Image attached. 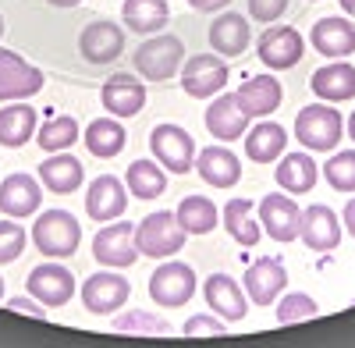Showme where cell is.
Masks as SVG:
<instances>
[{
	"label": "cell",
	"mask_w": 355,
	"mask_h": 348,
	"mask_svg": "<svg viewBox=\"0 0 355 348\" xmlns=\"http://www.w3.org/2000/svg\"><path fill=\"white\" fill-rule=\"evenodd\" d=\"M309 89L323 100V103H341L355 96V68L348 61H331L313 71Z\"/></svg>",
	"instance_id": "27"
},
{
	"label": "cell",
	"mask_w": 355,
	"mask_h": 348,
	"mask_svg": "<svg viewBox=\"0 0 355 348\" xmlns=\"http://www.w3.org/2000/svg\"><path fill=\"white\" fill-rule=\"evenodd\" d=\"M150 150H153V160L171 171V174H189L192 164H196V139L182 128V125H157L150 132Z\"/></svg>",
	"instance_id": "5"
},
{
	"label": "cell",
	"mask_w": 355,
	"mask_h": 348,
	"mask_svg": "<svg viewBox=\"0 0 355 348\" xmlns=\"http://www.w3.org/2000/svg\"><path fill=\"white\" fill-rule=\"evenodd\" d=\"M8 309L11 313H21V316H36V320H46V309L36 295H11L8 299Z\"/></svg>",
	"instance_id": "43"
},
{
	"label": "cell",
	"mask_w": 355,
	"mask_h": 348,
	"mask_svg": "<svg viewBox=\"0 0 355 348\" xmlns=\"http://www.w3.org/2000/svg\"><path fill=\"white\" fill-rule=\"evenodd\" d=\"M284 284H288V270H284L281 259H274V256L256 259V263L245 270V277H242L245 295L256 306H274L281 299V292H284Z\"/></svg>",
	"instance_id": "20"
},
{
	"label": "cell",
	"mask_w": 355,
	"mask_h": 348,
	"mask_svg": "<svg viewBox=\"0 0 355 348\" xmlns=\"http://www.w3.org/2000/svg\"><path fill=\"white\" fill-rule=\"evenodd\" d=\"M299 238L313 249V252H334L341 245V220L331 207L313 202L302 210V224H299Z\"/></svg>",
	"instance_id": "21"
},
{
	"label": "cell",
	"mask_w": 355,
	"mask_h": 348,
	"mask_svg": "<svg viewBox=\"0 0 355 348\" xmlns=\"http://www.w3.org/2000/svg\"><path fill=\"white\" fill-rule=\"evenodd\" d=\"M192 171H196L210 189H231V185L242 182V160L234 157L224 142H214V146L199 150Z\"/></svg>",
	"instance_id": "19"
},
{
	"label": "cell",
	"mask_w": 355,
	"mask_h": 348,
	"mask_svg": "<svg viewBox=\"0 0 355 348\" xmlns=\"http://www.w3.org/2000/svg\"><path fill=\"white\" fill-rule=\"evenodd\" d=\"M36 135V107L28 103H8L0 110V146L18 150Z\"/></svg>",
	"instance_id": "32"
},
{
	"label": "cell",
	"mask_w": 355,
	"mask_h": 348,
	"mask_svg": "<svg viewBox=\"0 0 355 348\" xmlns=\"http://www.w3.org/2000/svg\"><path fill=\"white\" fill-rule=\"evenodd\" d=\"M128 295H132V284L121 274L103 270V274H89L82 281V306L89 313H96V316H107L114 309H121L128 302Z\"/></svg>",
	"instance_id": "14"
},
{
	"label": "cell",
	"mask_w": 355,
	"mask_h": 348,
	"mask_svg": "<svg viewBox=\"0 0 355 348\" xmlns=\"http://www.w3.org/2000/svg\"><path fill=\"white\" fill-rule=\"evenodd\" d=\"M288 11V0H249V18L259 25H274Z\"/></svg>",
	"instance_id": "42"
},
{
	"label": "cell",
	"mask_w": 355,
	"mask_h": 348,
	"mask_svg": "<svg viewBox=\"0 0 355 348\" xmlns=\"http://www.w3.org/2000/svg\"><path fill=\"white\" fill-rule=\"evenodd\" d=\"M121 50H125V33H121V25H114L110 18L89 21V25L82 28V36H78L82 61L93 64V68L114 64L117 57H121Z\"/></svg>",
	"instance_id": "9"
},
{
	"label": "cell",
	"mask_w": 355,
	"mask_h": 348,
	"mask_svg": "<svg viewBox=\"0 0 355 348\" xmlns=\"http://www.w3.org/2000/svg\"><path fill=\"white\" fill-rule=\"evenodd\" d=\"M114 331H117V334H153V338H171V324L160 320V316L150 313V309L121 313V316L114 320Z\"/></svg>",
	"instance_id": "37"
},
{
	"label": "cell",
	"mask_w": 355,
	"mask_h": 348,
	"mask_svg": "<svg viewBox=\"0 0 355 348\" xmlns=\"http://www.w3.org/2000/svg\"><path fill=\"white\" fill-rule=\"evenodd\" d=\"M93 256L100 259L103 267H110V270L132 267L135 259H139V249H135V224H125V217H121V224L107 220V227L93 238Z\"/></svg>",
	"instance_id": "11"
},
{
	"label": "cell",
	"mask_w": 355,
	"mask_h": 348,
	"mask_svg": "<svg viewBox=\"0 0 355 348\" xmlns=\"http://www.w3.org/2000/svg\"><path fill=\"white\" fill-rule=\"evenodd\" d=\"M0 302H4V277H0Z\"/></svg>",
	"instance_id": "49"
},
{
	"label": "cell",
	"mask_w": 355,
	"mask_h": 348,
	"mask_svg": "<svg viewBox=\"0 0 355 348\" xmlns=\"http://www.w3.org/2000/svg\"><path fill=\"white\" fill-rule=\"evenodd\" d=\"M0 36H4V18H0Z\"/></svg>",
	"instance_id": "50"
},
{
	"label": "cell",
	"mask_w": 355,
	"mask_h": 348,
	"mask_svg": "<svg viewBox=\"0 0 355 348\" xmlns=\"http://www.w3.org/2000/svg\"><path fill=\"white\" fill-rule=\"evenodd\" d=\"M249 40H252V25L245 15L239 11H224L214 18L210 25V50L220 53V57H239L249 50Z\"/></svg>",
	"instance_id": "25"
},
{
	"label": "cell",
	"mask_w": 355,
	"mask_h": 348,
	"mask_svg": "<svg viewBox=\"0 0 355 348\" xmlns=\"http://www.w3.org/2000/svg\"><path fill=\"white\" fill-rule=\"evenodd\" d=\"M36 142L46 153H61V150L71 146V142H78V121L71 118V114H53V118H46L36 128Z\"/></svg>",
	"instance_id": "36"
},
{
	"label": "cell",
	"mask_w": 355,
	"mask_h": 348,
	"mask_svg": "<svg viewBox=\"0 0 355 348\" xmlns=\"http://www.w3.org/2000/svg\"><path fill=\"white\" fill-rule=\"evenodd\" d=\"M341 220H345V227H348V235L355 238V199H348V207H345Z\"/></svg>",
	"instance_id": "45"
},
{
	"label": "cell",
	"mask_w": 355,
	"mask_h": 348,
	"mask_svg": "<svg viewBox=\"0 0 355 348\" xmlns=\"http://www.w3.org/2000/svg\"><path fill=\"white\" fill-rule=\"evenodd\" d=\"M274 178H277V185H281L284 192L306 195V192H313V185H316V178H320V167H316V160H313L309 153H288V157H281Z\"/></svg>",
	"instance_id": "30"
},
{
	"label": "cell",
	"mask_w": 355,
	"mask_h": 348,
	"mask_svg": "<svg viewBox=\"0 0 355 348\" xmlns=\"http://www.w3.org/2000/svg\"><path fill=\"white\" fill-rule=\"evenodd\" d=\"M40 202H43V182H36L33 174H8L4 182H0V214L4 217H33L40 210Z\"/></svg>",
	"instance_id": "18"
},
{
	"label": "cell",
	"mask_w": 355,
	"mask_h": 348,
	"mask_svg": "<svg viewBox=\"0 0 355 348\" xmlns=\"http://www.w3.org/2000/svg\"><path fill=\"white\" fill-rule=\"evenodd\" d=\"M25 288H28V295H36L46 309H61L75 295V274L50 259V263H40V267L28 270Z\"/></svg>",
	"instance_id": "10"
},
{
	"label": "cell",
	"mask_w": 355,
	"mask_h": 348,
	"mask_svg": "<svg viewBox=\"0 0 355 348\" xmlns=\"http://www.w3.org/2000/svg\"><path fill=\"white\" fill-rule=\"evenodd\" d=\"M121 21L139 36H157L171 21V8H167V0H125Z\"/></svg>",
	"instance_id": "31"
},
{
	"label": "cell",
	"mask_w": 355,
	"mask_h": 348,
	"mask_svg": "<svg viewBox=\"0 0 355 348\" xmlns=\"http://www.w3.org/2000/svg\"><path fill=\"white\" fill-rule=\"evenodd\" d=\"M40 182H43V189L53 192V195H71V192H78L82 182H85V167H82V160H75L68 150L50 153V157L40 164Z\"/></svg>",
	"instance_id": "26"
},
{
	"label": "cell",
	"mask_w": 355,
	"mask_h": 348,
	"mask_svg": "<svg viewBox=\"0 0 355 348\" xmlns=\"http://www.w3.org/2000/svg\"><path fill=\"white\" fill-rule=\"evenodd\" d=\"M227 331V320H220V316H206V313H196L185 320L182 334L185 338H220Z\"/></svg>",
	"instance_id": "41"
},
{
	"label": "cell",
	"mask_w": 355,
	"mask_h": 348,
	"mask_svg": "<svg viewBox=\"0 0 355 348\" xmlns=\"http://www.w3.org/2000/svg\"><path fill=\"white\" fill-rule=\"evenodd\" d=\"M309 43L331 61H345L348 53H355V25L348 18H320L309 28Z\"/></svg>",
	"instance_id": "23"
},
{
	"label": "cell",
	"mask_w": 355,
	"mask_h": 348,
	"mask_svg": "<svg viewBox=\"0 0 355 348\" xmlns=\"http://www.w3.org/2000/svg\"><path fill=\"white\" fill-rule=\"evenodd\" d=\"M338 4H341V11H345L348 18H355V0H338Z\"/></svg>",
	"instance_id": "46"
},
{
	"label": "cell",
	"mask_w": 355,
	"mask_h": 348,
	"mask_svg": "<svg viewBox=\"0 0 355 348\" xmlns=\"http://www.w3.org/2000/svg\"><path fill=\"white\" fill-rule=\"evenodd\" d=\"M33 242L50 259H68L82 245V224L68 210H43L33 224Z\"/></svg>",
	"instance_id": "4"
},
{
	"label": "cell",
	"mask_w": 355,
	"mask_h": 348,
	"mask_svg": "<svg viewBox=\"0 0 355 348\" xmlns=\"http://www.w3.org/2000/svg\"><path fill=\"white\" fill-rule=\"evenodd\" d=\"M21 252H25V227L0 220V263H15Z\"/></svg>",
	"instance_id": "40"
},
{
	"label": "cell",
	"mask_w": 355,
	"mask_h": 348,
	"mask_svg": "<svg viewBox=\"0 0 355 348\" xmlns=\"http://www.w3.org/2000/svg\"><path fill=\"white\" fill-rule=\"evenodd\" d=\"M323 178H327L331 189L338 192H355V150H345V153H334L323 167Z\"/></svg>",
	"instance_id": "38"
},
{
	"label": "cell",
	"mask_w": 355,
	"mask_h": 348,
	"mask_svg": "<svg viewBox=\"0 0 355 348\" xmlns=\"http://www.w3.org/2000/svg\"><path fill=\"white\" fill-rule=\"evenodd\" d=\"M320 313L316 299L306 295V292H291L277 302V324H299V320H313Z\"/></svg>",
	"instance_id": "39"
},
{
	"label": "cell",
	"mask_w": 355,
	"mask_h": 348,
	"mask_svg": "<svg viewBox=\"0 0 355 348\" xmlns=\"http://www.w3.org/2000/svg\"><path fill=\"white\" fill-rule=\"evenodd\" d=\"M178 224H182L189 235H210L220 224V214H217L210 195H185L178 202Z\"/></svg>",
	"instance_id": "34"
},
{
	"label": "cell",
	"mask_w": 355,
	"mask_h": 348,
	"mask_svg": "<svg viewBox=\"0 0 355 348\" xmlns=\"http://www.w3.org/2000/svg\"><path fill=\"white\" fill-rule=\"evenodd\" d=\"M348 135H352V142H355V110H352V118H348Z\"/></svg>",
	"instance_id": "48"
},
{
	"label": "cell",
	"mask_w": 355,
	"mask_h": 348,
	"mask_svg": "<svg viewBox=\"0 0 355 348\" xmlns=\"http://www.w3.org/2000/svg\"><path fill=\"white\" fill-rule=\"evenodd\" d=\"M202 295H206V306H210L220 320L227 324H239L245 320V313H249V295H245V288L227 277V274H210L202 284Z\"/></svg>",
	"instance_id": "17"
},
{
	"label": "cell",
	"mask_w": 355,
	"mask_h": 348,
	"mask_svg": "<svg viewBox=\"0 0 355 348\" xmlns=\"http://www.w3.org/2000/svg\"><path fill=\"white\" fill-rule=\"evenodd\" d=\"M196 295V270L189 263H182V259H167V263H160L150 277V299L157 306H185L189 299Z\"/></svg>",
	"instance_id": "7"
},
{
	"label": "cell",
	"mask_w": 355,
	"mask_h": 348,
	"mask_svg": "<svg viewBox=\"0 0 355 348\" xmlns=\"http://www.w3.org/2000/svg\"><path fill=\"white\" fill-rule=\"evenodd\" d=\"M125 185H128V195L132 199H160L167 192V171L157 164V160H135L128 171H125Z\"/></svg>",
	"instance_id": "33"
},
{
	"label": "cell",
	"mask_w": 355,
	"mask_h": 348,
	"mask_svg": "<svg viewBox=\"0 0 355 348\" xmlns=\"http://www.w3.org/2000/svg\"><path fill=\"white\" fill-rule=\"evenodd\" d=\"M128 185H121V178H114V174H100L93 178L85 192V214L93 217L96 224H107V220H121L125 210H128Z\"/></svg>",
	"instance_id": "13"
},
{
	"label": "cell",
	"mask_w": 355,
	"mask_h": 348,
	"mask_svg": "<svg viewBox=\"0 0 355 348\" xmlns=\"http://www.w3.org/2000/svg\"><path fill=\"white\" fill-rule=\"evenodd\" d=\"M189 4H192L196 11H224L231 0H189Z\"/></svg>",
	"instance_id": "44"
},
{
	"label": "cell",
	"mask_w": 355,
	"mask_h": 348,
	"mask_svg": "<svg viewBox=\"0 0 355 348\" xmlns=\"http://www.w3.org/2000/svg\"><path fill=\"white\" fill-rule=\"evenodd\" d=\"M132 64L135 71L146 78V82H167L182 71L185 64V43L178 36H167V33H157L150 40H142L139 50L132 53Z\"/></svg>",
	"instance_id": "1"
},
{
	"label": "cell",
	"mask_w": 355,
	"mask_h": 348,
	"mask_svg": "<svg viewBox=\"0 0 355 348\" xmlns=\"http://www.w3.org/2000/svg\"><path fill=\"white\" fill-rule=\"evenodd\" d=\"M50 4H53V8H78L82 0H50Z\"/></svg>",
	"instance_id": "47"
},
{
	"label": "cell",
	"mask_w": 355,
	"mask_h": 348,
	"mask_svg": "<svg viewBox=\"0 0 355 348\" xmlns=\"http://www.w3.org/2000/svg\"><path fill=\"white\" fill-rule=\"evenodd\" d=\"M43 89V71L28 64L21 53L0 46V103L11 100H28Z\"/></svg>",
	"instance_id": "8"
},
{
	"label": "cell",
	"mask_w": 355,
	"mask_h": 348,
	"mask_svg": "<svg viewBox=\"0 0 355 348\" xmlns=\"http://www.w3.org/2000/svg\"><path fill=\"white\" fill-rule=\"evenodd\" d=\"M206 132L220 142H234L249 132V114L242 110L239 96L234 93H217V100L206 107Z\"/></svg>",
	"instance_id": "22"
},
{
	"label": "cell",
	"mask_w": 355,
	"mask_h": 348,
	"mask_svg": "<svg viewBox=\"0 0 355 348\" xmlns=\"http://www.w3.org/2000/svg\"><path fill=\"white\" fill-rule=\"evenodd\" d=\"M252 199H231L224 207V231L239 242V245H256L259 242V224L252 220Z\"/></svg>",
	"instance_id": "35"
},
{
	"label": "cell",
	"mask_w": 355,
	"mask_h": 348,
	"mask_svg": "<svg viewBox=\"0 0 355 348\" xmlns=\"http://www.w3.org/2000/svg\"><path fill=\"white\" fill-rule=\"evenodd\" d=\"M227 78H231V71L220 53H196V57H185V64H182V89L192 100L224 93Z\"/></svg>",
	"instance_id": "6"
},
{
	"label": "cell",
	"mask_w": 355,
	"mask_h": 348,
	"mask_svg": "<svg viewBox=\"0 0 355 348\" xmlns=\"http://www.w3.org/2000/svg\"><path fill=\"white\" fill-rule=\"evenodd\" d=\"M256 53H259V61L266 68H274V71H284V68H295L302 61V53H306V40L295 33L291 25H270L266 33L259 36L256 43Z\"/></svg>",
	"instance_id": "12"
},
{
	"label": "cell",
	"mask_w": 355,
	"mask_h": 348,
	"mask_svg": "<svg viewBox=\"0 0 355 348\" xmlns=\"http://www.w3.org/2000/svg\"><path fill=\"white\" fill-rule=\"evenodd\" d=\"M234 96H239V103L249 118H270L284 100V89L274 75H252L234 89Z\"/></svg>",
	"instance_id": "24"
},
{
	"label": "cell",
	"mask_w": 355,
	"mask_h": 348,
	"mask_svg": "<svg viewBox=\"0 0 355 348\" xmlns=\"http://www.w3.org/2000/svg\"><path fill=\"white\" fill-rule=\"evenodd\" d=\"M341 132H345V121L331 103H309L295 118V139L309 153H334L341 142Z\"/></svg>",
	"instance_id": "3"
},
{
	"label": "cell",
	"mask_w": 355,
	"mask_h": 348,
	"mask_svg": "<svg viewBox=\"0 0 355 348\" xmlns=\"http://www.w3.org/2000/svg\"><path fill=\"white\" fill-rule=\"evenodd\" d=\"M185 238L189 231L178 224V214L171 210H157L135 224V249L139 256H150V259H171L174 252H182Z\"/></svg>",
	"instance_id": "2"
},
{
	"label": "cell",
	"mask_w": 355,
	"mask_h": 348,
	"mask_svg": "<svg viewBox=\"0 0 355 348\" xmlns=\"http://www.w3.org/2000/svg\"><path fill=\"white\" fill-rule=\"evenodd\" d=\"M100 103L103 110L110 114V118H135V114L146 107V85L128 75V71H117L103 82V89H100Z\"/></svg>",
	"instance_id": "16"
},
{
	"label": "cell",
	"mask_w": 355,
	"mask_h": 348,
	"mask_svg": "<svg viewBox=\"0 0 355 348\" xmlns=\"http://www.w3.org/2000/svg\"><path fill=\"white\" fill-rule=\"evenodd\" d=\"M259 224L274 242H295L299 238V224H302V210L291 195H263L259 199Z\"/></svg>",
	"instance_id": "15"
},
{
	"label": "cell",
	"mask_w": 355,
	"mask_h": 348,
	"mask_svg": "<svg viewBox=\"0 0 355 348\" xmlns=\"http://www.w3.org/2000/svg\"><path fill=\"white\" fill-rule=\"evenodd\" d=\"M284 150H288V132L277 121L259 118V125H252L245 132V153L256 164H274L284 157Z\"/></svg>",
	"instance_id": "28"
},
{
	"label": "cell",
	"mask_w": 355,
	"mask_h": 348,
	"mask_svg": "<svg viewBox=\"0 0 355 348\" xmlns=\"http://www.w3.org/2000/svg\"><path fill=\"white\" fill-rule=\"evenodd\" d=\"M82 142H85V150L93 153L96 160H110V157H117L128 146V132L121 128L117 118H93Z\"/></svg>",
	"instance_id": "29"
}]
</instances>
